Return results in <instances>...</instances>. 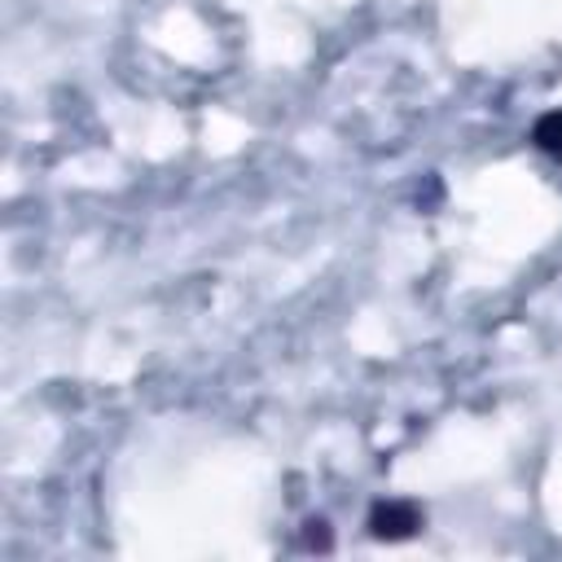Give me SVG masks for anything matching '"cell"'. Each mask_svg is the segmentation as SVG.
Masks as SVG:
<instances>
[{
	"instance_id": "1",
	"label": "cell",
	"mask_w": 562,
	"mask_h": 562,
	"mask_svg": "<svg viewBox=\"0 0 562 562\" xmlns=\"http://www.w3.org/2000/svg\"><path fill=\"white\" fill-rule=\"evenodd\" d=\"M422 527V509L408 501H378L369 509V531L378 540H408Z\"/></svg>"
},
{
	"instance_id": "2",
	"label": "cell",
	"mask_w": 562,
	"mask_h": 562,
	"mask_svg": "<svg viewBox=\"0 0 562 562\" xmlns=\"http://www.w3.org/2000/svg\"><path fill=\"white\" fill-rule=\"evenodd\" d=\"M531 140H536V149H544L549 158H562V110L540 114L536 127H531Z\"/></svg>"
},
{
	"instance_id": "3",
	"label": "cell",
	"mask_w": 562,
	"mask_h": 562,
	"mask_svg": "<svg viewBox=\"0 0 562 562\" xmlns=\"http://www.w3.org/2000/svg\"><path fill=\"white\" fill-rule=\"evenodd\" d=\"M307 544H312V549H329V531H325V522H321V518H312V522H307Z\"/></svg>"
}]
</instances>
